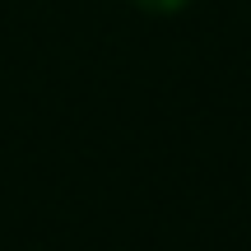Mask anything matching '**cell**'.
I'll list each match as a JSON object with an SVG mask.
<instances>
[{"instance_id": "obj_1", "label": "cell", "mask_w": 251, "mask_h": 251, "mask_svg": "<svg viewBox=\"0 0 251 251\" xmlns=\"http://www.w3.org/2000/svg\"><path fill=\"white\" fill-rule=\"evenodd\" d=\"M135 9H149V14H177V9H186L191 0H130Z\"/></svg>"}]
</instances>
